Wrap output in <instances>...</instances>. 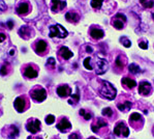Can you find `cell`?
I'll use <instances>...</instances> for the list:
<instances>
[{
	"label": "cell",
	"mask_w": 154,
	"mask_h": 139,
	"mask_svg": "<svg viewBox=\"0 0 154 139\" xmlns=\"http://www.w3.org/2000/svg\"><path fill=\"white\" fill-rule=\"evenodd\" d=\"M68 35L67 30L60 24H56L50 27V37H59V39H64Z\"/></svg>",
	"instance_id": "5"
},
{
	"label": "cell",
	"mask_w": 154,
	"mask_h": 139,
	"mask_svg": "<svg viewBox=\"0 0 154 139\" xmlns=\"http://www.w3.org/2000/svg\"><path fill=\"white\" fill-rule=\"evenodd\" d=\"M129 121H130V124L134 127H136V124H138V127H141L142 124H143V117L140 115L139 113H132L131 115L129 117Z\"/></svg>",
	"instance_id": "21"
},
{
	"label": "cell",
	"mask_w": 154,
	"mask_h": 139,
	"mask_svg": "<svg viewBox=\"0 0 154 139\" xmlns=\"http://www.w3.org/2000/svg\"><path fill=\"white\" fill-rule=\"evenodd\" d=\"M6 24H8V26L9 29H11V28L14 27V22H13V21H8V22L6 23Z\"/></svg>",
	"instance_id": "41"
},
{
	"label": "cell",
	"mask_w": 154,
	"mask_h": 139,
	"mask_svg": "<svg viewBox=\"0 0 154 139\" xmlns=\"http://www.w3.org/2000/svg\"><path fill=\"white\" fill-rule=\"evenodd\" d=\"M11 64L8 63V62H4L3 64L1 66V68H0V75L1 76H8L9 73H11Z\"/></svg>",
	"instance_id": "26"
},
{
	"label": "cell",
	"mask_w": 154,
	"mask_h": 139,
	"mask_svg": "<svg viewBox=\"0 0 154 139\" xmlns=\"http://www.w3.org/2000/svg\"><path fill=\"white\" fill-rule=\"evenodd\" d=\"M72 56H73V53L67 47L63 46L58 50V57L63 59V60H69Z\"/></svg>",
	"instance_id": "15"
},
{
	"label": "cell",
	"mask_w": 154,
	"mask_h": 139,
	"mask_svg": "<svg viewBox=\"0 0 154 139\" xmlns=\"http://www.w3.org/2000/svg\"><path fill=\"white\" fill-rule=\"evenodd\" d=\"M55 123V116L52 115V114H49V115L46 116V124H52Z\"/></svg>",
	"instance_id": "33"
},
{
	"label": "cell",
	"mask_w": 154,
	"mask_h": 139,
	"mask_svg": "<svg viewBox=\"0 0 154 139\" xmlns=\"http://www.w3.org/2000/svg\"><path fill=\"white\" fill-rule=\"evenodd\" d=\"M121 83L124 85V87H126L127 89H132L137 86V82L134 79H130L128 77H124L121 80Z\"/></svg>",
	"instance_id": "24"
},
{
	"label": "cell",
	"mask_w": 154,
	"mask_h": 139,
	"mask_svg": "<svg viewBox=\"0 0 154 139\" xmlns=\"http://www.w3.org/2000/svg\"><path fill=\"white\" fill-rule=\"evenodd\" d=\"M41 121L36 118H29L26 123V130L31 134H36L37 132L41 131Z\"/></svg>",
	"instance_id": "9"
},
{
	"label": "cell",
	"mask_w": 154,
	"mask_h": 139,
	"mask_svg": "<svg viewBox=\"0 0 154 139\" xmlns=\"http://www.w3.org/2000/svg\"><path fill=\"white\" fill-rule=\"evenodd\" d=\"M14 54H15V49L11 50V55H14Z\"/></svg>",
	"instance_id": "44"
},
{
	"label": "cell",
	"mask_w": 154,
	"mask_h": 139,
	"mask_svg": "<svg viewBox=\"0 0 154 139\" xmlns=\"http://www.w3.org/2000/svg\"><path fill=\"white\" fill-rule=\"evenodd\" d=\"M65 19L67 20V22L72 23V24H77L80 21V15L77 13V11H70L65 14Z\"/></svg>",
	"instance_id": "19"
},
{
	"label": "cell",
	"mask_w": 154,
	"mask_h": 139,
	"mask_svg": "<svg viewBox=\"0 0 154 139\" xmlns=\"http://www.w3.org/2000/svg\"><path fill=\"white\" fill-rule=\"evenodd\" d=\"M17 14L20 16H25L29 13L30 11V5L28 2H21L18 6H17Z\"/></svg>",
	"instance_id": "17"
},
{
	"label": "cell",
	"mask_w": 154,
	"mask_h": 139,
	"mask_svg": "<svg viewBox=\"0 0 154 139\" xmlns=\"http://www.w3.org/2000/svg\"><path fill=\"white\" fill-rule=\"evenodd\" d=\"M14 106H15V109L19 113L25 112L30 107V102L28 100V97L27 95H20V97H18L15 100V102H14Z\"/></svg>",
	"instance_id": "4"
},
{
	"label": "cell",
	"mask_w": 154,
	"mask_h": 139,
	"mask_svg": "<svg viewBox=\"0 0 154 139\" xmlns=\"http://www.w3.org/2000/svg\"><path fill=\"white\" fill-rule=\"evenodd\" d=\"M108 61L103 58H96V61H95V72L97 75H103L108 70Z\"/></svg>",
	"instance_id": "11"
},
{
	"label": "cell",
	"mask_w": 154,
	"mask_h": 139,
	"mask_svg": "<svg viewBox=\"0 0 154 139\" xmlns=\"http://www.w3.org/2000/svg\"><path fill=\"white\" fill-rule=\"evenodd\" d=\"M90 37H92L93 40H101L103 37H105V32H103V29L100 28H97V27H92L90 29Z\"/></svg>",
	"instance_id": "18"
},
{
	"label": "cell",
	"mask_w": 154,
	"mask_h": 139,
	"mask_svg": "<svg viewBox=\"0 0 154 139\" xmlns=\"http://www.w3.org/2000/svg\"><path fill=\"white\" fill-rule=\"evenodd\" d=\"M56 127L61 133H66L72 129V124L69 123V121L66 117H64V118H61V121L57 124Z\"/></svg>",
	"instance_id": "14"
},
{
	"label": "cell",
	"mask_w": 154,
	"mask_h": 139,
	"mask_svg": "<svg viewBox=\"0 0 154 139\" xmlns=\"http://www.w3.org/2000/svg\"><path fill=\"white\" fill-rule=\"evenodd\" d=\"M117 108L120 110V111H128V110L131 108V102L130 101H124L122 103H118L117 104Z\"/></svg>",
	"instance_id": "25"
},
{
	"label": "cell",
	"mask_w": 154,
	"mask_h": 139,
	"mask_svg": "<svg viewBox=\"0 0 154 139\" xmlns=\"http://www.w3.org/2000/svg\"><path fill=\"white\" fill-rule=\"evenodd\" d=\"M2 135L8 139H17L20 135V130L16 124H8L2 129Z\"/></svg>",
	"instance_id": "6"
},
{
	"label": "cell",
	"mask_w": 154,
	"mask_h": 139,
	"mask_svg": "<svg viewBox=\"0 0 154 139\" xmlns=\"http://www.w3.org/2000/svg\"><path fill=\"white\" fill-rule=\"evenodd\" d=\"M29 95L35 102H38V103L44 102V101L47 99V90L41 85L34 86V87L30 90Z\"/></svg>",
	"instance_id": "2"
},
{
	"label": "cell",
	"mask_w": 154,
	"mask_h": 139,
	"mask_svg": "<svg viewBox=\"0 0 154 139\" xmlns=\"http://www.w3.org/2000/svg\"><path fill=\"white\" fill-rule=\"evenodd\" d=\"M57 95L60 98H67L72 95V88L67 84H63L57 87Z\"/></svg>",
	"instance_id": "16"
},
{
	"label": "cell",
	"mask_w": 154,
	"mask_h": 139,
	"mask_svg": "<svg viewBox=\"0 0 154 139\" xmlns=\"http://www.w3.org/2000/svg\"><path fill=\"white\" fill-rule=\"evenodd\" d=\"M6 8H8V6L3 2V0H0V11H4Z\"/></svg>",
	"instance_id": "38"
},
{
	"label": "cell",
	"mask_w": 154,
	"mask_h": 139,
	"mask_svg": "<svg viewBox=\"0 0 154 139\" xmlns=\"http://www.w3.org/2000/svg\"><path fill=\"white\" fill-rule=\"evenodd\" d=\"M38 68L34 63H27L21 68L22 74L27 79H35L38 76Z\"/></svg>",
	"instance_id": "3"
},
{
	"label": "cell",
	"mask_w": 154,
	"mask_h": 139,
	"mask_svg": "<svg viewBox=\"0 0 154 139\" xmlns=\"http://www.w3.org/2000/svg\"><path fill=\"white\" fill-rule=\"evenodd\" d=\"M153 133H154V129H153Z\"/></svg>",
	"instance_id": "47"
},
{
	"label": "cell",
	"mask_w": 154,
	"mask_h": 139,
	"mask_svg": "<svg viewBox=\"0 0 154 139\" xmlns=\"http://www.w3.org/2000/svg\"><path fill=\"white\" fill-rule=\"evenodd\" d=\"M68 139H82V138H81V136H80L79 134L72 133V134H70V136L68 137Z\"/></svg>",
	"instance_id": "39"
},
{
	"label": "cell",
	"mask_w": 154,
	"mask_h": 139,
	"mask_svg": "<svg viewBox=\"0 0 154 139\" xmlns=\"http://www.w3.org/2000/svg\"><path fill=\"white\" fill-rule=\"evenodd\" d=\"M103 85H101L100 89H99V95L100 97L105 98L106 100L112 101L116 98V95H117V90L114 86L111 84L108 81H101Z\"/></svg>",
	"instance_id": "1"
},
{
	"label": "cell",
	"mask_w": 154,
	"mask_h": 139,
	"mask_svg": "<svg viewBox=\"0 0 154 139\" xmlns=\"http://www.w3.org/2000/svg\"><path fill=\"white\" fill-rule=\"evenodd\" d=\"M84 66L88 70V71L93 70V66H91V57H87V58L85 59V60H84Z\"/></svg>",
	"instance_id": "31"
},
{
	"label": "cell",
	"mask_w": 154,
	"mask_h": 139,
	"mask_svg": "<svg viewBox=\"0 0 154 139\" xmlns=\"http://www.w3.org/2000/svg\"><path fill=\"white\" fill-rule=\"evenodd\" d=\"M105 0H91V6L95 9H99Z\"/></svg>",
	"instance_id": "28"
},
{
	"label": "cell",
	"mask_w": 154,
	"mask_h": 139,
	"mask_svg": "<svg viewBox=\"0 0 154 139\" xmlns=\"http://www.w3.org/2000/svg\"><path fill=\"white\" fill-rule=\"evenodd\" d=\"M127 22V18L125 17L123 14H116L115 16L112 18V21H111V24L116 28V29L120 30V29H123L125 26V24Z\"/></svg>",
	"instance_id": "8"
},
{
	"label": "cell",
	"mask_w": 154,
	"mask_h": 139,
	"mask_svg": "<svg viewBox=\"0 0 154 139\" xmlns=\"http://www.w3.org/2000/svg\"><path fill=\"white\" fill-rule=\"evenodd\" d=\"M147 44H148V43H147V40H146V42H142V40H141V42L139 43V47L141 48V49L145 50V49L148 48V45H147Z\"/></svg>",
	"instance_id": "37"
},
{
	"label": "cell",
	"mask_w": 154,
	"mask_h": 139,
	"mask_svg": "<svg viewBox=\"0 0 154 139\" xmlns=\"http://www.w3.org/2000/svg\"><path fill=\"white\" fill-rule=\"evenodd\" d=\"M88 139H96V138L95 137H89Z\"/></svg>",
	"instance_id": "46"
},
{
	"label": "cell",
	"mask_w": 154,
	"mask_h": 139,
	"mask_svg": "<svg viewBox=\"0 0 154 139\" xmlns=\"http://www.w3.org/2000/svg\"><path fill=\"white\" fill-rule=\"evenodd\" d=\"M140 2L145 8H152L154 6V0H140Z\"/></svg>",
	"instance_id": "27"
},
{
	"label": "cell",
	"mask_w": 154,
	"mask_h": 139,
	"mask_svg": "<svg viewBox=\"0 0 154 139\" xmlns=\"http://www.w3.org/2000/svg\"><path fill=\"white\" fill-rule=\"evenodd\" d=\"M114 133L119 137H127L129 135V129L124 123H118L114 128Z\"/></svg>",
	"instance_id": "10"
},
{
	"label": "cell",
	"mask_w": 154,
	"mask_h": 139,
	"mask_svg": "<svg viewBox=\"0 0 154 139\" xmlns=\"http://www.w3.org/2000/svg\"><path fill=\"white\" fill-rule=\"evenodd\" d=\"M128 70H129V72H130L131 74H138V73H140V68H139L138 66H137L136 63L129 64Z\"/></svg>",
	"instance_id": "29"
},
{
	"label": "cell",
	"mask_w": 154,
	"mask_h": 139,
	"mask_svg": "<svg viewBox=\"0 0 154 139\" xmlns=\"http://www.w3.org/2000/svg\"><path fill=\"white\" fill-rule=\"evenodd\" d=\"M18 33H19V35H20L21 37H23L24 40H28L30 34L32 33V31L29 26H23V27H21L20 29H19Z\"/></svg>",
	"instance_id": "22"
},
{
	"label": "cell",
	"mask_w": 154,
	"mask_h": 139,
	"mask_svg": "<svg viewBox=\"0 0 154 139\" xmlns=\"http://www.w3.org/2000/svg\"><path fill=\"white\" fill-rule=\"evenodd\" d=\"M152 18H153V20H154V11H152Z\"/></svg>",
	"instance_id": "45"
},
{
	"label": "cell",
	"mask_w": 154,
	"mask_h": 139,
	"mask_svg": "<svg viewBox=\"0 0 154 139\" xmlns=\"http://www.w3.org/2000/svg\"><path fill=\"white\" fill-rule=\"evenodd\" d=\"M6 39V35L4 34V33H1L0 32V43H2V42H4Z\"/></svg>",
	"instance_id": "40"
},
{
	"label": "cell",
	"mask_w": 154,
	"mask_h": 139,
	"mask_svg": "<svg viewBox=\"0 0 154 139\" xmlns=\"http://www.w3.org/2000/svg\"><path fill=\"white\" fill-rule=\"evenodd\" d=\"M103 115H105V116H112L113 115V110L111 109V108H105L103 110Z\"/></svg>",
	"instance_id": "36"
},
{
	"label": "cell",
	"mask_w": 154,
	"mask_h": 139,
	"mask_svg": "<svg viewBox=\"0 0 154 139\" xmlns=\"http://www.w3.org/2000/svg\"><path fill=\"white\" fill-rule=\"evenodd\" d=\"M120 42L122 43L123 46L126 47V48H129L130 46H131V43H130V40L127 39L126 37H122L121 39H120Z\"/></svg>",
	"instance_id": "32"
},
{
	"label": "cell",
	"mask_w": 154,
	"mask_h": 139,
	"mask_svg": "<svg viewBox=\"0 0 154 139\" xmlns=\"http://www.w3.org/2000/svg\"><path fill=\"white\" fill-rule=\"evenodd\" d=\"M106 126H108V123H106V121H103V119H101V118H97L95 123L92 124L91 128H92V131H93L94 133H98L100 129L106 128Z\"/></svg>",
	"instance_id": "20"
},
{
	"label": "cell",
	"mask_w": 154,
	"mask_h": 139,
	"mask_svg": "<svg viewBox=\"0 0 154 139\" xmlns=\"http://www.w3.org/2000/svg\"><path fill=\"white\" fill-rule=\"evenodd\" d=\"M32 48L35 51V53L37 55H41V56H44L45 54L49 52V44L44 40H35L32 45Z\"/></svg>",
	"instance_id": "7"
},
{
	"label": "cell",
	"mask_w": 154,
	"mask_h": 139,
	"mask_svg": "<svg viewBox=\"0 0 154 139\" xmlns=\"http://www.w3.org/2000/svg\"><path fill=\"white\" fill-rule=\"evenodd\" d=\"M152 92V86L147 81H142L139 84V93L142 95H149Z\"/></svg>",
	"instance_id": "12"
},
{
	"label": "cell",
	"mask_w": 154,
	"mask_h": 139,
	"mask_svg": "<svg viewBox=\"0 0 154 139\" xmlns=\"http://www.w3.org/2000/svg\"><path fill=\"white\" fill-rule=\"evenodd\" d=\"M86 50H87V51H89V52H92V48L90 47V46L87 47V48H86Z\"/></svg>",
	"instance_id": "43"
},
{
	"label": "cell",
	"mask_w": 154,
	"mask_h": 139,
	"mask_svg": "<svg viewBox=\"0 0 154 139\" xmlns=\"http://www.w3.org/2000/svg\"><path fill=\"white\" fill-rule=\"evenodd\" d=\"M66 8V2L62 0H52L51 2V9L53 13H59Z\"/></svg>",
	"instance_id": "13"
},
{
	"label": "cell",
	"mask_w": 154,
	"mask_h": 139,
	"mask_svg": "<svg viewBox=\"0 0 154 139\" xmlns=\"http://www.w3.org/2000/svg\"><path fill=\"white\" fill-rule=\"evenodd\" d=\"M27 139H42V137H38V136H36V137H34V136H29Z\"/></svg>",
	"instance_id": "42"
},
{
	"label": "cell",
	"mask_w": 154,
	"mask_h": 139,
	"mask_svg": "<svg viewBox=\"0 0 154 139\" xmlns=\"http://www.w3.org/2000/svg\"><path fill=\"white\" fill-rule=\"evenodd\" d=\"M72 99H73V100H69V104L72 105V104H75V103L79 101V99H80V95L79 93H75V95H72Z\"/></svg>",
	"instance_id": "35"
},
{
	"label": "cell",
	"mask_w": 154,
	"mask_h": 139,
	"mask_svg": "<svg viewBox=\"0 0 154 139\" xmlns=\"http://www.w3.org/2000/svg\"><path fill=\"white\" fill-rule=\"evenodd\" d=\"M80 115H82L84 117V119H86V121H89V119H91V117H92V114L90 113V112H87L86 110H84V109L80 110Z\"/></svg>",
	"instance_id": "30"
},
{
	"label": "cell",
	"mask_w": 154,
	"mask_h": 139,
	"mask_svg": "<svg viewBox=\"0 0 154 139\" xmlns=\"http://www.w3.org/2000/svg\"><path fill=\"white\" fill-rule=\"evenodd\" d=\"M126 61H127V58L125 57V55L120 54V55H118L117 58H116L115 64H116V66H117L118 69L123 70V69H124V66H125V64H126Z\"/></svg>",
	"instance_id": "23"
},
{
	"label": "cell",
	"mask_w": 154,
	"mask_h": 139,
	"mask_svg": "<svg viewBox=\"0 0 154 139\" xmlns=\"http://www.w3.org/2000/svg\"><path fill=\"white\" fill-rule=\"evenodd\" d=\"M55 58H52V57H50V58L48 59V61H47V66L48 68H51V69H54L55 68Z\"/></svg>",
	"instance_id": "34"
}]
</instances>
